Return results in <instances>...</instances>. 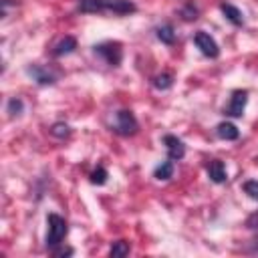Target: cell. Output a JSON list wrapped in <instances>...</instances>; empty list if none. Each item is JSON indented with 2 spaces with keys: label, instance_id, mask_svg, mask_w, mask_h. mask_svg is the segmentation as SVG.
<instances>
[{
  "label": "cell",
  "instance_id": "cell-6",
  "mask_svg": "<svg viewBox=\"0 0 258 258\" xmlns=\"http://www.w3.org/2000/svg\"><path fill=\"white\" fill-rule=\"evenodd\" d=\"M26 75H28L32 81H36L38 85H42V87H46V85H54V83H56L54 73H52L50 69L42 67V64H28V67H26Z\"/></svg>",
  "mask_w": 258,
  "mask_h": 258
},
{
  "label": "cell",
  "instance_id": "cell-14",
  "mask_svg": "<svg viewBox=\"0 0 258 258\" xmlns=\"http://www.w3.org/2000/svg\"><path fill=\"white\" fill-rule=\"evenodd\" d=\"M79 10L85 14H99L105 12L103 0H79Z\"/></svg>",
  "mask_w": 258,
  "mask_h": 258
},
{
  "label": "cell",
  "instance_id": "cell-2",
  "mask_svg": "<svg viewBox=\"0 0 258 258\" xmlns=\"http://www.w3.org/2000/svg\"><path fill=\"white\" fill-rule=\"evenodd\" d=\"M111 129L121 135V137H131L139 131V123H137V117L133 115V111L129 109H119L115 113V119H113V125Z\"/></svg>",
  "mask_w": 258,
  "mask_h": 258
},
{
  "label": "cell",
  "instance_id": "cell-20",
  "mask_svg": "<svg viewBox=\"0 0 258 258\" xmlns=\"http://www.w3.org/2000/svg\"><path fill=\"white\" fill-rule=\"evenodd\" d=\"M48 131H50V135L56 137V139H67V137H71V133H73L67 123H54Z\"/></svg>",
  "mask_w": 258,
  "mask_h": 258
},
{
  "label": "cell",
  "instance_id": "cell-24",
  "mask_svg": "<svg viewBox=\"0 0 258 258\" xmlns=\"http://www.w3.org/2000/svg\"><path fill=\"white\" fill-rule=\"evenodd\" d=\"M52 252H54V256H71L75 250L73 248H58L56 246V248H52Z\"/></svg>",
  "mask_w": 258,
  "mask_h": 258
},
{
  "label": "cell",
  "instance_id": "cell-1",
  "mask_svg": "<svg viewBox=\"0 0 258 258\" xmlns=\"http://www.w3.org/2000/svg\"><path fill=\"white\" fill-rule=\"evenodd\" d=\"M46 224H48V230H46V248L60 246V242L64 240V236L69 232L67 220L62 216H58V214H48L46 216Z\"/></svg>",
  "mask_w": 258,
  "mask_h": 258
},
{
  "label": "cell",
  "instance_id": "cell-21",
  "mask_svg": "<svg viewBox=\"0 0 258 258\" xmlns=\"http://www.w3.org/2000/svg\"><path fill=\"white\" fill-rule=\"evenodd\" d=\"M6 111L10 113V117H18V115L24 111V103H22V99L12 97V99L8 101V105H6Z\"/></svg>",
  "mask_w": 258,
  "mask_h": 258
},
{
  "label": "cell",
  "instance_id": "cell-11",
  "mask_svg": "<svg viewBox=\"0 0 258 258\" xmlns=\"http://www.w3.org/2000/svg\"><path fill=\"white\" fill-rule=\"evenodd\" d=\"M75 48H77V38H75V36H64V38H60V40L54 44L52 54H54L56 58H60V56H67V54L75 52Z\"/></svg>",
  "mask_w": 258,
  "mask_h": 258
},
{
  "label": "cell",
  "instance_id": "cell-5",
  "mask_svg": "<svg viewBox=\"0 0 258 258\" xmlns=\"http://www.w3.org/2000/svg\"><path fill=\"white\" fill-rule=\"evenodd\" d=\"M246 103H248V91H244V89H236V91L232 93V97H230L228 107L224 109V115H230V117L240 119V117L244 115Z\"/></svg>",
  "mask_w": 258,
  "mask_h": 258
},
{
  "label": "cell",
  "instance_id": "cell-19",
  "mask_svg": "<svg viewBox=\"0 0 258 258\" xmlns=\"http://www.w3.org/2000/svg\"><path fill=\"white\" fill-rule=\"evenodd\" d=\"M198 6H194V2H185L181 8H179V16L183 18V20H187V22H191V20H196L198 18Z\"/></svg>",
  "mask_w": 258,
  "mask_h": 258
},
{
  "label": "cell",
  "instance_id": "cell-7",
  "mask_svg": "<svg viewBox=\"0 0 258 258\" xmlns=\"http://www.w3.org/2000/svg\"><path fill=\"white\" fill-rule=\"evenodd\" d=\"M163 145H165V149H167L169 159H173V161H179V159L185 155V145H183V141H181L179 137L171 135V133L163 135Z\"/></svg>",
  "mask_w": 258,
  "mask_h": 258
},
{
  "label": "cell",
  "instance_id": "cell-22",
  "mask_svg": "<svg viewBox=\"0 0 258 258\" xmlns=\"http://www.w3.org/2000/svg\"><path fill=\"white\" fill-rule=\"evenodd\" d=\"M244 194H248L252 200H256L258 202V181L256 179H248V181H244Z\"/></svg>",
  "mask_w": 258,
  "mask_h": 258
},
{
  "label": "cell",
  "instance_id": "cell-4",
  "mask_svg": "<svg viewBox=\"0 0 258 258\" xmlns=\"http://www.w3.org/2000/svg\"><path fill=\"white\" fill-rule=\"evenodd\" d=\"M194 42H196V46L200 48V52H202L204 56H208V58H218V56H220V46H218V42H216L208 32L198 30V32L194 34Z\"/></svg>",
  "mask_w": 258,
  "mask_h": 258
},
{
  "label": "cell",
  "instance_id": "cell-16",
  "mask_svg": "<svg viewBox=\"0 0 258 258\" xmlns=\"http://www.w3.org/2000/svg\"><path fill=\"white\" fill-rule=\"evenodd\" d=\"M151 85H153L157 91H167V89H171V85H173V75H171V73L155 75V77L151 79Z\"/></svg>",
  "mask_w": 258,
  "mask_h": 258
},
{
  "label": "cell",
  "instance_id": "cell-13",
  "mask_svg": "<svg viewBox=\"0 0 258 258\" xmlns=\"http://www.w3.org/2000/svg\"><path fill=\"white\" fill-rule=\"evenodd\" d=\"M173 175V159H167V161H161L155 169H153V177L159 179V181H165Z\"/></svg>",
  "mask_w": 258,
  "mask_h": 258
},
{
  "label": "cell",
  "instance_id": "cell-17",
  "mask_svg": "<svg viewBox=\"0 0 258 258\" xmlns=\"http://www.w3.org/2000/svg\"><path fill=\"white\" fill-rule=\"evenodd\" d=\"M129 250H131L129 242H125V240H117V242L111 244L109 256H111V258H125V256L129 254Z\"/></svg>",
  "mask_w": 258,
  "mask_h": 258
},
{
  "label": "cell",
  "instance_id": "cell-3",
  "mask_svg": "<svg viewBox=\"0 0 258 258\" xmlns=\"http://www.w3.org/2000/svg\"><path fill=\"white\" fill-rule=\"evenodd\" d=\"M95 54H99L109 67H119L121 60H123V48H121V42L117 40H105L101 44H95L93 46Z\"/></svg>",
  "mask_w": 258,
  "mask_h": 258
},
{
  "label": "cell",
  "instance_id": "cell-12",
  "mask_svg": "<svg viewBox=\"0 0 258 258\" xmlns=\"http://www.w3.org/2000/svg\"><path fill=\"white\" fill-rule=\"evenodd\" d=\"M216 135H218L220 139H224V141H236V139L240 137V131H238V127H236L234 123L222 121V123H218V127H216Z\"/></svg>",
  "mask_w": 258,
  "mask_h": 258
},
{
  "label": "cell",
  "instance_id": "cell-23",
  "mask_svg": "<svg viewBox=\"0 0 258 258\" xmlns=\"http://www.w3.org/2000/svg\"><path fill=\"white\" fill-rule=\"evenodd\" d=\"M246 228L258 230V212H254V214H250V216L246 218Z\"/></svg>",
  "mask_w": 258,
  "mask_h": 258
},
{
  "label": "cell",
  "instance_id": "cell-18",
  "mask_svg": "<svg viewBox=\"0 0 258 258\" xmlns=\"http://www.w3.org/2000/svg\"><path fill=\"white\" fill-rule=\"evenodd\" d=\"M107 177H109V173H107V169L103 165H99L97 169H93L91 175H89V179H91L93 185H105L107 183Z\"/></svg>",
  "mask_w": 258,
  "mask_h": 258
},
{
  "label": "cell",
  "instance_id": "cell-8",
  "mask_svg": "<svg viewBox=\"0 0 258 258\" xmlns=\"http://www.w3.org/2000/svg\"><path fill=\"white\" fill-rule=\"evenodd\" d=\"M105 12H113V14H131L137 10V6L131 0H103Z\"/></svg>",
  "mask_w": 258,
  "mask_h": 258
},
{
  "label": "cell",
  "instance_id": "cell-10",
  "mask_svg": "<svg viewBox=\"0 0 258 258\" xmlns=\"http://www.w3.org/2000/svg\"><path fill=\"white\" fill-rule=\"evenodd\" d=\"M220 10H222V14L226 16V20L232 22L234 26H242V24H244V14H242V10L236 8L234 4L222 2V4H220Z\"/></svg>",
  "mask_w": 258,
  "mask_h": 258
},
{
  "label": "cell",
  "instance_id": "cell-15",
  "mask_svg": "<svg viewBox=\"0 0 258 258\" xmlns=\"http://www.w3.org/2000/svg\"><path fill=\"white\" fill-rule=\"evenodd\" d=\"M155 34H157V38H159L163 44H173V42H175V30H173L171 24H161V26H157Z\"/></svg>",
  "mask_w": 258,
  "mask_h": 258
},
{
  "label": "cell",
  "instance_id": "cell-9",
  "mask_svg": "<svg viewBox=\"0 0 258 258\" xmlns=\"http://www.w3.org/2000/svg\"><path fill=\"white\" fill-rule=\"evenodd\" d=\"M206 169H208V177H210L214 183H224V181L228 179L226 165H224V161H220V159H212Z\"/></svg>",
  "mask_w": 258,
  "mask_h": 258
}]
</instances>
